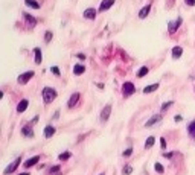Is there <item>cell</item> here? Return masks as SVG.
<instances>
[{
  "label": "cell",
  "mask_w": 195,
  "mask_h": 175,
  "mask_svg": "<svg viewBox=\"0 0 195 175\" xmlns=\"http://www.w3.org/2000/svg\"><path fill=\"white\" fill-rule=\"evenodd\" d=\"M110 114H111V105L108 104V105L104 107L102 111H101V120L102 122H107V120L110 119Z\"/></svg>",
  "instance_id": "30bf717a"
},
{
  "label": "cell",
  "mask_w": 195,
  "mask_h": 175,
  "mask_svg": "<svg viewBox=\"0 0 195 175\" xmlns=\"http://www.w3.org/2000/svg\"><path fill=\"white\" fill-rule=\"evenodd\" d=\"M60 171H61V166H52V169H50L49 172L54 175V174H57V172H60Z\"/></svg>",
  "instance_id": "1f68e13d"
},
{
  "label": "cell",
  "mask_w": 195,
  "mask_h": 175,
  "mask_svg": "<svg viewBox=\"0 0 195 175\" xmlns=\"http://www.w3.org/2000/svg\"><path fill=\"white\" fill-rule=\"evenodd\" d=\"M84 18H88V20H95L96 18V9L95 8H88L84 11Z\"/></svg>",
  "instance_id": "4fadbf2b"
},
{
  "label": "cell",
  "mask_w": 195,
  "mask_h": 175,
  "mask_svg": "<svg viewBox=\"0 0 195 175\" xmlns=\"http://www.w3.org/2000/svg\"><path fill=\"white\" fill-rule=\"evenodd\" d=\"M55 126H52V125H47V126H44V137L46 139H50V137H54V134H55Z\"/></svg>",
  "instance_id": "9a60e30c"
},
{
  "label": "cell",
  "mask_w": 195,
  "mask_h": 175,
  "mask_svg": "<svg viewBox=\"0 0 195 175\" xmlns=\"http://www.w3.org/2000/svg\"><path fill=\"white\" fill-rule=\"evenodd\" d=\"M159 87H160V84H159V82L151 84V85H146V87L143 88V95H149V93H154L155 90H159Z\"/></svg>",
  "instance_id": "2e32d148"
},
{
  "label": "cell",
  "mask_w": 195,
  "mask_h": 175,
  "mask_svg": "<svg viewBox=\"0 0 195 175\" xmlns=\"http://www.w3.org/2000/svg\"><path fill=\"white\" fill-rule=\"evenodd\" d=\"M72 157V152L70 151H64V152H61L60 155H58V160L60 161H66V160H69Z\"/></svg>",
  "instance_id": "7402d4cb"
},
{
  "label": "cell",
  "mask_w": 195,
  "mask_h": 175,
  "mask_svg": "<svg viewBox=\"0 0 195 175\" xmlns=\"http://www.w3.org/2000/svg\"><path fill=\"white\" fill-rule=\"evenodd\" d=\"M133 154V148H128V149H125L124 152H122V157H125V158H128L130 155Z\"/></svg>",
  "instance_id": "4dcf8cb0"
},
{
  "label": "cell",
  "mask_w": 195,
  "mask_h": 175,
  "mask_svg": "<svg viewBox=\"0 0 195 175\" xmlns=\"http://www.w3.org/2000/svg\"><path fill=\"white\" fill-rule=\"evenodd\" d=\"M136 93V85L133 82H130V81H127V82L122 84V95L125 98H130L131 95H134Z\"/></svg>",
  "instance_id": "7a4b0ae2"
},
{
  "label": "cell",
  "mask_w": 195,
  "mask_h": 175,
  "mask_svg": "<svg viewBox=\"0 0 195 175\" xmlns=\"http://www.w3.org/2000/svg\"><path fill=\"white\" fill-rule=\"evenodd\" d=\"M20 163H21V157H17L14 161H12V163L8 165V168L3 171V174H5V175H9V174H12V172H15L17 168L20 166Z\"/></svg>",
  "instance_id": "3957f363"
},
{
  "label": "cell",
  "mask_w": 195,
  "mask_h": 175,
  "mask_svg": "<svg viewBox=\"0 0 195 175\" xmlns=\"http://www.w3.org/2000/svg\"><path fill=\"white\" fill-rule=\"evenodd\" d=\"M188 134H189V137L192 140H195V120H192V122L188 125Z\"/></svg>",
  "instance_id": "ffe728a7"
},
{
  "label": "cell",
  "mask_w": 195,
  "mask_h": 175,
  "mask_svg": "<svg viewBox=\"0 0 195 175\" xmlns=\"http://www.w3.org/2000/svg\"><path fill=\"white\" fill-rule=\"evenodd\" d=\"M133 166L131 165H125L124 169H122V175H130V174H133Z\"/></svg>",
  "instance_id": "484cf974"
},
{
  "label": "cell",
  "mask_w": 195,
  "mask_h": 175,
  "mask_svg": "<svg viewBox=\"0 0 195 175\" xmlns=\"http://www.w3.org/2000/svg\"><path fill=\"white\" fill-rule=\"evenodd\" d=\"M181 21H183V20H181V17H178V18L174 20V21H169V23H168V32H169V34H175L177 29L180 28Z\"/></svg>",
  "instance_id": "5b68a950"
},
{
  "label": "cell",
  "mask_w": 195,
  "mask_h": 175,
  "mask_svg": "<svg viewBox=\"0 0 195 175\" xmlns=\"http://www.w3.org/2000/svg\"><path fill=\"white\" fill-rule=\"evenodd\" d=\"M34 72H26V73H21L18 78H17V82L20 84V85H24V84H28L29 82V81L34 78Z\"/></svg>",
  "instance_id": "277c9868"
},
{
  "label": "cell",
  "mask_w": 195,
  "mask_h": 175,
  "mask_svg": "<svg viewBox=\"0 0 195 175\" xmlns=\"http://www.w3.org/2000/svg\"><path fill=\"white\" fill-rule=\"evenodd\" d=\"M58 116H60V111H57V113L54 114V120H57V119H58Z\"/></svg>",
  "instance_id": "f35d334b"
},
{
  "label": "cell",
  "mask_w": 195,
  "mask_h": 175,
  "mask_svg": "<svg viewBox=\"0 0 195 175\" xmlns=\"http://www.w3.org/2000/svg\"><path fill=\"white\" fill-rule=\"evenodd\" d=\"M185 3L188 6H195V0H185Z\"/></svg>",
  "instance_id": "e575fe53"
},
{
  "label": "cell",
  "mask_w": 195,
  "mask_h": 175,
  "mask_svg": "<svg viewBox=\"0 0 195 175\" xmlns=\"http://www.w3.org/2000/svg\"><path fill=\"white\" fill-rule=\"evenodd\" d=\"M38 120H40V117H38V116H35V117H32V120H31V122H29V124H31V125L34 126L35 124H38Z\"/></svg>",
  "instance_id": "d6a6232c"
},
{
  "label": "cell",
  "mask_w": 195,
  "mask_h": 175,
  "mask_svg": "<svg viewBox=\"0 0 195 175\" xmlns=\"http://www.w3.org/2000/svg\"><path fill=\"white\" fill-rule=\"evenodd\" d=\"M174 105V101H168V102H163V105H162V113L163 111H166L169 107H172Z\"/></svg>",
  "instance_id": "83f0119b"
},
{
  "label": "cell",
  "mask_w": 195,
  "mask_h": 175,
  "mask_svg": "<svg viewBox=\"0 0 195 175\" xmlns=\"http://www.w3.org/2000/svg\"><path fill=\"white\" fill-rule=\"evenodd\" d=\"M99 175H105V174H99Z\"/></svg>",
  "instance_id": "60d3db41"
},
{
  "label": "cell",
  "mask_w": 195,
  "mask_h": 175,
  "mask_svg": "<svg viewBox=\"0 0 195 175\" xmlns=\"http://www.w3.org/2000/svg\"><path fill=\"white\" fill-rule=\"evenodd\" d=\"M52 37H54V34H52L50 31H47V32H44V43H49L50 40H52Z\"/></svg>",
  "instance_id": "f546056e"
},
{
  "label": "cell",
  "mask_w": 195,
  "mask_h": 175,
  "mask_svg": "<svg viewBox=\"0 0 195 175\" xmlns=\"http://www.w3.org/2000/svg\"><path fill=\"white\" fill-rule=\"evenodd\" d=\"M113 5H114V0H102L101 5H99V11H101V12H104V11L110 9Z\"/></svg>",
  "instance_id": "7c38bea8"
},
{
  "label": "cell",
  "mask_w": 195,
  "mask_h": 175,
  "mask_svg": "<svg viewBox=\"0 0 195 175\" xmlns=\"http://www.w3.org/2000/svg\"><path fill=\"white\" fill-rule=\"evenodd\" d=\"M28 107H29V101H28V99H21V101L18 102V105H17V113H18V114L24 113L26 110H28Z\"/></svg>",
  "instance_id": "8fae6325"
},
{
  "label": "cell",
  "mask_w": 195,
  "mask_h": 175,
  "mask_svg": "<svg viewBox=\"0 0 195 175\" xmlns=\"http://www.w3.org/2000/svg\"><path fill=\"white\" fill-rule=\"evenodd\" d=\"M18 175H29V172H23V174H18Z\"/></svg>",
  "instance_id": "ab89813d"
},
{
  "label": "cell",
  "mask_w": 195,
  "mask_h": 175,
  "mask_svg": "<svg viewBox=\"0 0 195 175\" xmlns=\"http://www.w3.org/2000/svg\"><path fill=\"white\" fill-rule=\"evenodd\" d=\"M41 96H43V102H44V105H49V104H52V102L57 99L58 91H57L54 87H44L43 91H41Z\"/></svg>",
  "instance_id": "6da1fadb"
},
{
  "label": "cell",
  "mask_w": 195,
  "mask_h": 175,
  "mask_svg": "<svg viewBox=\"0 0 195 175\" xmlns=\"http://www.w3.org/2000/svg\"><path fill=\"white\" fill-rule=\"evenodd\" d=\"M171 53H172V58L174 60H178L181 55H183V47H181V46H175Z\"/></svg>",
  "instance_id": "e0dca14e"
},
{
  "label": "cell",
  "mask_w": 195,
  "mask_h": 175,
  "mask_svg": "<svg viewBox=\"0 0 195 175\" xmlns=\"http://www.w3.org/2000/svg\"><path fill=\"white\" fill-rule=\"evenodd\" d=\"M154 171L157 172V174H163V172H165V168H163V165H160L159 161H157V163L154 165Z\"/></svg>",
  "instance_id": "4316f807"
},
{
  "label": "cell",
  "mask_w": 195,
  "mask_h": 175,
  "mask_svg": "<svg viewBox=\"0 0 195 175\" xmlns=\"http://www.w3.org/2000/svg\"><path fill=\"white\" fill-rule=\"evenodd\" d=\"M154 143H155V137H154V136H149V137L146 139V142H145V148H146V149H149V148L154 146Z\"/></svg>",
  "instance_id": "cb8c5ba5"
},
{
  "label": "cell",
  "mask_w": 195,
  "mask_h": 175,
  "mask_svg": "<svg viewBox=\"0 0 195 175\" xmlns=\"http://www.w3.org/2000/svg\"><path fill=\"white\" fill-rule=\"evenodd\" d=\"M23 18L29 23V26H35V24H37V18L32 17L31 14H28V12H23Z\"/></svg>",
  "instance_id": "ac0fdd59"
},
{
  "label": "cell",
  "mask_w": 195,
  "mask_h": 175,
  "mask_svg": "<svg viewBox=\"0 0 195 175\" xmlns=\"http://www.w3.org/2000/svg\"><path fill=\"white\" fill-rule=\"evenodd\" d=\"M181 119H183V117H181L180 114H177V116L174 117V120H175V122H181Z\"/></svg>",
  "instance_id": "74e56055"
},
{
  "label": "cell",
  "mask_w": 195,
  "mask_h": 175,
  "mask_svg": "<svg viewBox=\"0 0 195 175\" xmlns=\"http://www.w3.org/2000/svg\"><path fill=\"white\" fill-rule=\"evenodd\" d=\"M163 157H165V158H172V157H174V152H165Z\"/></svg>",
  "instance_id": "d590c367"
},
{
  "label": "cell",
  "mask_w": 195,
  "mask_h": 175,
  "mask_svg": "<svg viewBox=\"0 0 195 175\" xmlns=\"http://www.w3.org/2000/svg\"><path fill=\"white\" fill-rule=\"evenodd\" d=\"M79 98H81V93L75 91L73 95L69 98V101H67V107H69V108H73V107H76L78 102H79Z\"/></svg>",
  "instance_id": "8992f818"
},
{
  "label": "cell",
  "mask_w": 195,
  "mask_h": 175,
  "mask_svg": "<svg viewBox=\"0 0 195 175\" xmlns=\"http://www.w3.org/2000/svg\"><path fill=\"white\" fill-rule=\"evenodd\" d=\"M34 61H35V64H41V49H38V47H35L34 49Z\"/></svg>",
  "instance_id": "44dd1931"
},
{
  "label": "cell",
  "mask_w": 195,
  "mask_h": 175,
  "mask_svg": "<svg viewBox=\"0 0 195 175\" xmlns=\"http://www.w3.org/2000/svg\"><path fill=\"white\" fill-rule=\"evenodd\" d=\"M50 72L54 73L55 76H61V70H60V67H57V65H52L50 67Z\"/></svg>",
  "instance_id": "f1b7e54d"
},
{
  "label": "cell",
  "mask_w": 195,
  "mask_h": 175,
  "mask_svg": "<svg viewBox=\"0 0 195 175\" xmlns=\"http://www.w3.org/2000/svg\"><path fill=\"white\" fill-rule=\"evenodd\" d=\"M40 155H34V157H31V158H28V160H26L24 161V163H23V168L24 169H29V168H32V166H35L37 163H38V161H40Z\"/></svg>",
  "instance_id": "ba28073f"
},
{
  "label": "cell",
  "mask_w": 195,
  "mask_h": 175,
  "mask_svg": "<svg viewBox=\"0 0 195 175\" xmlns=\"http://www.w3.org/2000/svg\"><path fill=\"white\" fill-rule=\"evenodd\" d=\"M21 136L26 137V139H32L34 137V129H32V125L28 124V125H24L21 128Z\"/></svg>",
  "instance_id": "9c48e42d"
},
{
  "label": "cell",
  "mask_w": 195,
  "mask_h": 175,
  "mask_svg": "<svg viewBox=\"0 0 195 175\" xmlns=\"http://www.w3.org/2000/svg\"><path fill=\"white\" fill-rule=\"evenodd\" d=\"M84 72H85V67H84L82 64H76V65H73V75L79 76V75H82Z\"/></svg>",
  "instance_id": "d6986e66"
},
{
  "label": "cell",
  "mask_w": 195,
  "mask_h": 175,
  "mask_svg": "<svg viewBox=\"0 0 195 175\" xmlns=\"http://www.w3.org/2000/svg\"><path fill=\"white\" fill-rule=\"evenodd\" d=\"M24 3L31 8H34V9H40V3L35 2V0H24Z\"/></svg>",
  "instance_id": "d4e9b609"
},
{
  "label": "cell",
  "mask_w": 195,
  "mask_h": 175,
  "mask_svg": "<svg viewBox=\"0 0 195 175\" xmlns=\"http://www.w3.org/2000/svg\"><path fill=\"white\" fill-rule=\"evenodd\" d=\"M160 146H162V149H165V148H166V139L165 137L160 139Z\"/></svg>",
  "instance_id": "836d02e7"
},
{
  "label": "cell",
  "mask_w": 195,
  "mask_h": 175,
  "mask_svg": "<svg viewBox=\"0 0 195 175\" xmlns=\"http://www.w3.org/2000/svg\"><path fill=\"white\" fill-rule=\"evenodd\" d=\"M148 72H149V69H148L146 65L140 67V69H139V72H137V78H143L145 75H148Z\"/></svg>",
  "instance_id": "603a6c76"
},
{
  "label": "cell",
  "mask_w": 195,
  "mask_h": 175,
  "mask_svg": "<svg viewBox=\"0 0 195 175\" xmlns=\"http://www.w3.org/2000/svg\"><path fill=\"white\" fill-rule=\"evenodd\" d=\"M149 11H151V3H148L146 6H143L140 11H139V18L140 20H143V18H146L148 17V14H149Z\"/></svg>",
  "instance_id": "5bb4252c"
},
{
  "label": "cell",
  "mask_w": 195,
  "mask_h": 175,
  "mask_svg": "<svg viewBox=\"0 0 195 175\" xmlns=\"http://www.w3.org/2000/svg\"><path fill=\"white\" fill-rule=\"evenodd\" d=\"M160 122H162V114H154V116H151V119L146 120L145 126H146V128H151V126L157 125V124H160Z\"/></svg>",
  "instance_id": "52a82bcc"
},
{
  "label": "cell",
  "mask_w": 195,
  "mask_h": 175,
  "mask_svg": "<svg viewBox=\"0 0 195 175\" xmlns=\"http://www.w3.org/2000/svg\"><path fill=\"white\" fill-rule=\"evenodd\" d=\"M76 58L79 60V61H84V60H85V55H84V53H78V55H76Z\"/></svg>",
  "instance_id": "8d00e7d4"
}]
</instances>
